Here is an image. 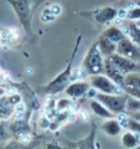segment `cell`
<instances>
[{
    "label": "cell",
    "instance_id": "cell-1",
    "mask_svg": "<svg viewBox=\"0 0 140 149\" xmlns=\"http://www.w3.org/2000/svg\"><path fill=\"white\" fill-rule=\"evenodd\" d=\"M83 67L91 76L104 73V58L99 51L98 44H93L91 49L88 50L86 57L83 60Z\"/></svg>",
    "mask_w": 140,
    "mask_h": 149
},
{
    "label": "cell",
    "instance_id": "cell-2",
    "mask_svg": "<svg viewBox=\"0 0 140 149\" xmlns=\"http://www.w3.org/2000/svg\"><path fill=\"white\" fill-rule=\"evenodd\" d=\"M96 98L102 102L114 116L120 113H125V109L128 108V100L129 96L124 95H107V93L98 92Z\"/></svg>",
    "mask_w": 140,
    "mask_h": 149
},
{
    "label": "cell",
    "instance_id": "cell-3",
    "mask_svg": "<svg viewBox=\"0 0 140 149\" xmlns=\"http://www.w3.org/2000/svg\"><path fill=\"white\" fill-rule=\"evenodd\" d=\"M77 46H76V49H74V51H73V55H72L71 61H69L67 68L64 70L63 72L60 73L52 82H50L47 86L42 88V91L46 93V95L53 96V95H56V93H58V92H61V91H64V90H66V87L69 85V83H71L72 62H73V58H74V54H76V51H77Z\"/></svg>",
    "mask_w": 140,
    "mask_h": 149
},
{
    "label": "cell",
    "instance_id": "cell-4",
    "mask_svg": "<svg viewBox=\"0 0 140 149\" xmlns=\"http://www.w3.org/2000/svg\"><path fill=\"white\" fill-rule=\"evenodd\" d=\"M89 82L91 86L100 93H107V95H124L125 93L124 87L116 85L114 81H112L108 76H104L103 73L91 76Z\"/></svg>",
    "mask_w": 140,
    "mask_h": 149
},
{
    "label": "cell",
    "instance_id": "cell-5",
    "mask_svg": "<svg viewBox=\"0 0 140 149\" xmlns=\"http://www.w3.org/2000/svg\"><path fill=\"white\" fill-rule=\"evenodd\" d=\"M17 15L22 27L31 34V0H6Z\"/></svg>",
    "mask_w": 140,
    "mask_h": 149
},
{
    "label": "cell",
    "instance_id": "cell-6",
    "mask_svg": "<svg viewBox=\"0 0 140 149\" xmlns=\"http://www.w3.org/2000/svg\"><path fill=\"white\" fill-rule=\"evenodd\" d=\"M21 102V96L17 93L4 95L0 97V120H8L14 114L15 106Z\"/></svg>",
    "mask_w": 140,
    "mask_h": 149
},
{
    "label": "cell",
    "instance_id": "cell-7",
    "mask_svg": "<svg viewBox=\"0 0 140 149\" xmlns=\"http://www.w3.org/2000/svg\"><path fill=\"white\" fill-rule=\"evenodd\" d=\"M116 54L132 58L135 62H140V47L135 45L128 36L116 44Z\"/></svg>",
    "mask_w": 140,
    "mask_h": 149
},
{
    "label": "cell",
    "instance_id": "cell-8",
    "mask_svg": "<svg viewBox=\"0 0 140 149\" xmlns=\"http://www.w3.org/2000/svg\"><path fill=\"white\" fill-rule=\"evenodd\" d=\"M107 58H109V61L123 74H128V73L139 71V62H135L132 58H128V57H125V56H122L116 52Z\"/></svg>",
    "mask_w": 140,
    "mask_h": 149
},
{
    "label": "cell",
    "instance_id": "cell-9",
    "mask_svg": "<svg viewBox=\"0 0 140 149\" xmlns=\"http://www.w3.org/2000/svg\"><path fill=\"white\" fill-rule=\"evenodd\" d=\"M91 88V85L86 81H74L71 82L69 85L66 87L64 93L71 97V98H81V97L87 95V91Z\"/></svg>",
    "mask_w": 140,
    "mask_h": 149
},
{
    "label": "cell",
    "instance_id": "cell-10",
    "mask_svg": "<svg viewBox=\"0 0 140 149\" xmlns=\"http://www.w3.org/2000/svg\"><path fill=\"white\" fill-rule=\"evenodd\" d=\"M104 74L108 76L112 81H114L116 85L124 87V78H125V74H123L122 72L116 68L113 63L109 61V58L104 60Z\"/></svg>",
    "mask_w": 140,
    "mask_h": 149
},
{
    "label": "cell",
    "instance_id": "cell-11",
    "mask_svg": "<svg viewBox=\"0 0 140 149\" xmlns=\"http://www.w3.org/2000/svg\"><path fill=\"white\" fill-rule=\"evenodd\" d=\"M118 14H119V11L116 10L115 8L105 6V8H102L99 11H97V14L94 15V19L99 24H107V22H109V21H113L114 19L118 16Z\"/></svg>",
    "mask_w": 140,
    "mask_h": 149
},
{
    "label": "cell",
    "instance_id": "cell-12",
    "mask_svg": "<svg viewBox=\"0 0 140 149\" xmlns=\"http://www.w3.org/2000/svg\"><path fill=\"white\" fill-rule=\"evenodd\" d=\"M100 128L105 134H108L109 137H116V136H119L120 134V132H122L123 125L120 124V122L118 119L109 118V119H107L103 124H102Z\"/></svg>",
    "mask_w": 140,
    "mask_h": 149
},
{
    "label": "cell",
    "instance_id": "cell-13",
    "mask_svg": "<svg viewBox=\"0 0 140 149\" xmlns=\"http://www.w3.org/2000/svg\"><path fill=\"white\" fill-rule=\"evenodd\" d=\"M89 106H91V109L94 114H97L98 117L100 118H104V119H109V118H113L114 114L112 113V112L107 108V107L102 103V102H99L97 98H93L89 102Z\"/></svg>",
    "mask_w": 140,
    "mask_h": 149
},
{
    "label": "cell",
    "instance_id": "cell-14",
    "mask_svg": "<svg viewBox=\"0 0 140 149\" xmlns=\"http://www.w3.org/2000/svg\"><path fill=\"white\" fill-rule=\"evenodd\" d=\"M124 90L128 93L132 92V91H139L140 90V72L139 71L125 74Z\"/></svg>",
    "mask_w": 140,
    "mask_h": 149
},
{
    "label": "cell",
    "instance_id": "cell-15",
    "mask_svg": "<svg viewBox=\"0 0 140 149\" xmlns=\"http://www.w3.org/2000/svg\"><path fill=\"white\" fill-rule=\"evenodd\" d=\"M122 30L135 45H138L140 47V27L137 25V22H134V21L129 22V24L124 25L122 27Z\"/></svg>",
    "mask_w": 140,
    "mask_h": 149
},
{
    "label": "cell",
    "instance_id": "cell-16",
    "mask_svg": "<svg viewBox=\"0 0 140 149\" xmlns=\"http://www.w3.org/2000/svg\"><path fill=\"white\" fill-rule=\"evenodd\" d=\"M97 44H98V47H99V51L102 52V55L105 56V57H109V56L116 52V44L112 42L109 39H107L103 35L99 37V41Z\"/></svg>",
    "mask_w": 140,
    "mask_h": 149
},
{
    "label": "cell",
    "instance_id": "cell-17",
    "mask_svg": "<svg viewBox=\"0 0 140 149\" xmlns=\"http://www.w3.org/2000/svg\"><path fill=\"white\" fill-rule=\"evenodd\" d=\"M122 144L127 149H135L140 144V136L129 129L122 136Z\"/></svg>",
    "mask_w": 140,
    "mask_h": 149
},
{
    "label": "cell",
    "instance_id": "cell-18",
    "mask_svg": "<svg viewBox=\"0 0 140 149\" xmlns=\"http://www.w3.org/2000/svg\"><path fill=\"white\" fill-rule=\"evenodd\" d=\"M39 146V141L34 142H21L19 139L15 141H9L1 147V149H35Z\"/></svg>",
    "mask_w": 140,
    "mask_h": 149
},
{
    "label": "cell",
    "instance_id": "cell-19",
    "mask_svg": "<svg viewBox=\"0 0 140 149\" xmlns=\"http://www.w3.org/2000/svg\"><path fill=\"white\" fill-rule=\"evenodd\" d=\"M102 35L105 36L107 39H109L112 42H114V44H118L119 41H122L124 37L127 36L122 29H119V27H116V26H112L109 29H107Z\"/></svg>",
    "mask_w": 140,
    "mask_h": 149
},
{
    "label": "cell",
    "instance_id": "cell-20",
    "mask_svg": "<svg viewBox=\"0 0 140 149\" xmlns=\"http://www.w3.org/2000/svg\"><path fill=\"white\" fill-rule=\"evenodd\" d=\"M12 137V132L10 128V123L6 120H0V146L8 143Z\"/></svg>",
    "mask_w": 140,
    "mask_h": 149
},
{
    "label": "cell",
    "instance_id": "cell-21",
    "mask_svg": "<svg viewBox=\"0 0 140 149\" xmlns=\"http://www.w3.org/2000/svg\"><path fill=\"white\" fill-rule=\"evenodd\" d=\"M130 21H139L140 20V6H135L133 9L127 11V16H125Z\"/></svg>",
    "mask_w": 140,
    "mask_h": 149
},
{
    "label": "cell",
    "instance_id": "cell-22",
    "mask_svg": "<svg viewBox=\"0 0 140 149\" xmlns=\"http://www.w3.org/2000/svg\"><path fill=\"white\" fill-rule=\"evenodd\" d=\"M125 128H129L130 130H133V132L138 133L139 136H140V122H138L137 119L129 117L128 118V122H127V125H125Z\"/></svg>",
    "mask_w": 140,
    "mask_h": 149
},
{
    "label": "cell",
    "instance_id": "cell-23",
    "mask_svg": "<svg viewBox=\"0 0 140 149\" xmlns=\"http://www.w3.org/2000/svg\"><path fill=\"white\" fill-rule=\"evenodd\" d=\"M71 104H73L69 100H60L57 103H56V109H57L58 112L61 111H67L71 108Z\"/></svg>",
    "mask_w": 140,
    "mask_h": 149
},
{
    "label": "cell",
    "instance_id": "cell-24",
    "mask_svg": "<svg viewBox=\"0 0 140 149\" xmlns=\"http://www.w3.org/2000/svg\"><path fill=\"white\" fill-rule=\"evenodd\" d=\"M128 109L129 111H140V100L134 98V97H129Z\"/></svg>",
    "mask_w": 140,
    "mask_h": 149
},
{
    "label": "cell",
    "instance_id": "cell-25",
    "mask_svg": "<svg viewBox=\"0 0 140 149\" xmlns=\"http://www.w3.org/2000/svg\"><path fill=\"white\" fill-rule=\"evenodd\" d=\"M49 9H50V11L55 16L60 15V14H61V11H62V9H61V6H60L58 4H53V5L51 6V8H49Z\"/></svg>",
    "mask_w": 140,
    "mask_h": 149
},
{
    "label": "cell",
    "instance_id": "cell-26",
    "mask_svg": "<svg viewBox=\"0 0 140 149\" xmlns=\"http://www.w3.org/2000/svg\"><path fill=\"white\" fill-rule=\"evenodd\" d=\"M129 117H132L134 119H137L138 122H140V111H130Z\"/></svg>",
    "mask_w": 140,
    "mask_h": 149
},
{
    "label": "cell",
    "instance_id": "cell-27",
    "mask_svg": "<svg viewBox=\"0 0 140 149\" xmlns=\"http://www.w3.org/2000/svg\"><path fill=\"white\" fill-rule=\"evenodd\" d=\"M44 149H63V148L56 143H49V144H46V147Z\"/></svg>",
    "mask_w": 140,
    "mask_h": 149
},
{
    "label": "cell",
    "instance_id": "cell-28",
    "mask_svg": "<svg viewBox=\"0 0 140 149\" xmlns=\"http://www.w3.org/2000/svg\"><path fill=\"white\" fill-rule=\"evenodd\" d=\"M129 95L132 96V97H134V98L140 100V90L139 91H132V92H129Z\"/></svg>",
    "mask_w": 140,
    "mask_h": 149
},
{
    "label": "cell",
    "instance_id": "cell-29",
    "mask_svg": "<svg viewBox=\"0 0 140 149\" xmlns=\"http://www.w3.org/2000/svg\"><path fill=\"white\" fill-rule=\"evenodd\" d=\"M4 95H6V91L4 90L3 87H0V97H1V96H4Z\"/></svg>",
    "mask_w": 140,
    "mask_h": 149
},
{
    "label": "cell",
    "instance_id": "cell-30",
    "mask_svg": "<svg viewBox=\"0 0 140 149\" xmlns=\"http://www.w3.org/2000/svg\"><path fill=\"white\" fill-rule=\"evenodd\" d=\"M137 25H138V26L140 27V20H139V21H137Z\"/></svg>",
    "mask_w": 140,
    "mask_h": 149
},
{
    "label": "cell",
    "instance_id": "cell-31",
    "mask_svg": "<svg viewBox=\"0 0 140 149\" xmlns=\"http://www.w3.org/2000/svg\"><path fill=\"white\" fill-rule=\"evenodd\" d=\"M135 149H140V144H139V146H138L137 148H135Z\"/></svg>",
    "mask_w": 140,
    "mask_h": 149
},
{
    "label": "cell",
    "instance_id": "cell-32",
    "mask_svg": "<svg viewBox=\"0 0 140 149\" xmlns=\"http://www.w3.org/2000/svg\"><path fill=\"white\" fill-rule=\"evenodd\" d=\"M139 72H140V62H139Z\"/></svg>",
    "mask_w": 140,
    "mask_h": 149
},
{
    "label": "cell",
    "instance_id": "cell-33",
    "mask_svg": "<svg viewBox=\"0 0 140 149\" xmlns=\"http://www.w3.org/2000/svg\"><path fill=\"white\" fill-rule=\"evenodd\" d=\"M1 147H3V146H0V149H1Z\"/></svg>",
    "mask_w": 140,
    "mask_h": 149
}]
</instances>
